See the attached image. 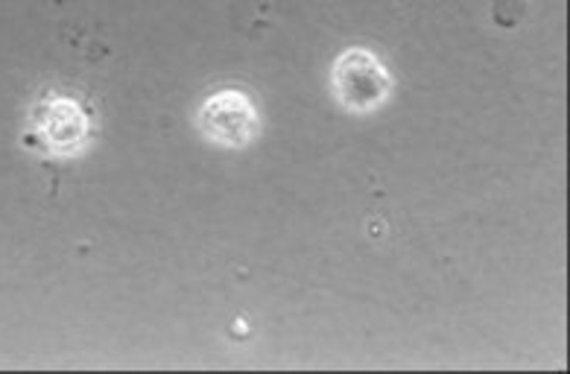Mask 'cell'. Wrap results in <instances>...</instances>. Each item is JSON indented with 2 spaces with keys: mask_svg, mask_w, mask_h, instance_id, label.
I'll return each instance as SVG.
<instances>
[{
  "mask_svg": "<svg viewBox=\"0 0 570 374\" xmlns=\"http://www.w3.org/2000/svg\"><path fill=\"white\" fill-rule=\"evenodd\" d=\"M336 86L352 109H368L386 91V73L368 53H348L336 68Z\"/></svg>",
  "mask_w": 570,
  "mask_h": 374,
  "instance_id": "cell-1",
  "label": "cell"
},
{
  "mask_svg": "<svg viewBox=\"0 0 570 374\" xmlns=\"http://www.w3.org/2000/svg\"><path fill=\"white\" fill-rule=\"evenodd\" d=\"M203 129L219 144H243L255 132V111L240 94H217L214 100L205 102Z\"/></svg>",
  "mask_w": 570,
  "mask_h": 374,
  "instance_id": "cell-2",
  "label": "cell"
}]
</instances>
